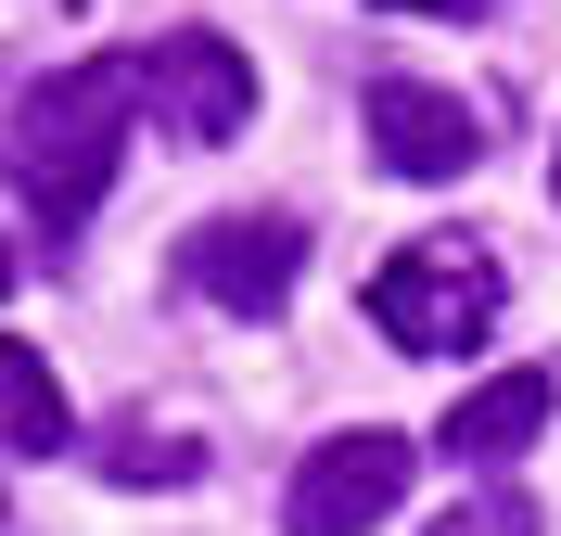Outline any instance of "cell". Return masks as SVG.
Returning <instances> with one entry per match:
<instances>
[{
	"mask_svg": "<svg viewBox=\"0 0 561 536\" xmlns=\"http://www.w3.org/2000/svg\"><path fill=\"white\" fill-rule=\"evenodd\" d=\"M128 141H140V52L51 65L26 103H13L0 167H13V205L38 217V243H51V255L103 217V192H115V167H128Z\"/></svg>",
	"mask_w": 561,
	"mask_h": 536,
	"instance_id": "1",
	"label": "cell"
},
{
	"mask_svg": "<svg viewBox=\"0 0 561 536\" xmlns=\"http://www.w3.org/2000/svg\"><path fill=\"white\" fill-rule=\"evenodd\" d=\"M497 307H511V282H497V255L472 243H409L370 269V332H383L396 357H459V345H485Z\"/></svg>",
	"mask_w": 561,
	"mask_h": 536,
	"instance_id": "2",
	"label": "cell"
},
{
	"mask_svg": "<svg viewBox=\"0 0 561 536\" xmlns=\"http://www.w3.org/2000/svg\"><path fill=\"white\" fill-rule=\"evenodd\" d=\"M140 115H153L179 153H217V141L255 128V65L217 26H167V38H140Z\"/></svg>",
	"mask_w": 561,
	"mask_h": 536,
	"instance_id": "3",
	"label": "cell"
},
{
	"mask_svg": "<svg viewBox=\"0 0 561 536\" xmlns=\"http://www.w3.org/2000/svg\"><path fill=\"white\" fill-rule=\"evenodd\" d=\"M421 447L396 422H357L332 434V447H307V472H294V499H280V536H370L396 499H409Z\"/></svg>",
	"mask_w": 561,
	"mask_h": 536,
	"instance_id": "4",
	"label": "cell"
},
{
	"mask_svg": "<svg viewBox=\"0 0 561 536\" xmlns=\"http://www.w3.org/2000/svg\"><path fill=\"white\" fill-rule=\"evenodd\" d=\"M179 282L230 307V320H280L294 282H307V230L294 217H205L192 243H179Z\"/></svg>",
	"mask_w": 561,
	"mask_h": 536,
	"instance_id": "5",
	"label": "cell"
},
{
	"mask_svg": "<svg viewBox=\"0 0 561 536\" xmlns=\"http://www.w3.org/2000/svg\"><path fill=\"white\" fill-rule=\"evenodd\" d=\"M370 141L396 179H472L485 167V115L434 90V77H370Z\"/></svg>",
	"mask_w": 561,
	"mask_h": 536,
	"instance_id": "6",
	"label": "cell"
},
{
	"mask_svg": "<svg viewBox=\"0 0 561 536\" xmlns=\"http://www.w3.org/2000/svg\"><path fill=\"white\" fill-rule=\"evenodd\" d=\"M549 396H561L549 370H497V384H472V396L447 409V434H434V447H447L459 472H511L536 434H549Z\"/></svg>",
	"mask_w": 561,
	"mask_h": 536,
	"instance_id": "7",
	"label": "cell"
},
{
	"mask_svg": "<svg viewBox=\"0 0 561 536\" xmlns=\"http://www.w3.org/2000/svg\"><path fill=\"white\" fill-rule=\"evenodd\" d=\"M0 434H13L26 460L77 447V409H65V384H51V357H38V345H13V332H0Z\"/></svg>",
	"mask_w": 561,
	"mask_h": 536,
	"instance_id": "8",
	"label": "cell"
},
{
	"mask_svg": "<svg viewBox=\"0 0 561 536\" xmlns=\"http://www.w3.org/2000/svg\"><path fill=\"white\" fill-rule=\"evenodd\" d=\"M90 460H103L115 486H192V472H205V447H192V434H153V422H115Z\"/></svg>",
	"mask_w": 561,
	"mask_h": 536,
	"instance_id": "9",
	"label": "cell"
},
{
	"mask_svg": "<svg viewBox=\"0 0 561 536\" xmlns=\"http://www.w3.org/2000/svg\"><path fill=\"white\" fill-rule=\"evenodd\" d=\"M434 536H536V499H511V486H497V499L447 511V524H434Z\"/></svg>",
	"mask_w": 561,
	"mask_h": 536,
	"instance_id": "10",
	"label": "cell"
},
{
	"mask_svg": "<svg viewBox=\"0 0 561 536\" xmlns=\"http://www.w3.org/2000/svg\"><path fill=\"white\" fill-rule=\"evenodd\" d=\"M383 13H459V26H472V13H497V0H383Z\"/></svg>",
	"mask_w": 561,
	"mask_h": 536,
	"instance_id": "11",
	"label": "cell"
},
{
	"mask_svg": "<svg viewBox=\"0 0 561 536\" xmlns=\"http://www.w3.org/2000/svg\"><path fill=\"white\" fill-rule=\"evenodd\" d=\"M13 282H26V255H13V243H0V294H13Z\"/></svg>",
	"mask_w": 561,
	"mask_h": 536,
	"instance_id": "12",
	"label": "cell"
},
{
	"mask_svg": "<svg viewBox=\"0 0 561 536\" xmlns=\"http://www.w3.org/2000/svg\"><path fill=\"white\" fill-rule=\"evenodd\" d=\"M549 205H561V153H549Z\"/></svg>",
	"mask_w": 561,
	"mask_h": 536,
	"instance_id": "13",
	"label": "cell"
}]
</instances>
